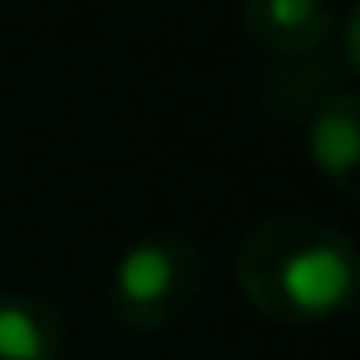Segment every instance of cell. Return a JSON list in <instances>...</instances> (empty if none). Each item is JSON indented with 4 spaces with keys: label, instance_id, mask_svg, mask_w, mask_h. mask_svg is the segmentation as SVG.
<instances>
[{
    "label": "cell",
    "instance_id": "6da1fadb",
    "mask_svg": "<svg viewBox=\"0 0 360 360\" xmlns=\"http://www.w3.org/2000/svg\"><path fill=\"white\" fill-rule=\"evenodd\" d=\"M238 283L269 319L315 324L356 292V246L306 210L264 214L238 246Z\"/></svg>",
    "mask_w": 360,
    "mask_h": 360
},
{
    "label": "cell",
    "instance_id": "7a4b0ae2",
    "mask_svg": "<svg viewBox=\"0 0 360 360\" xmlns=\"http://www.w3.org/2000/svg\"><path fill=\"white\" fill-rule=\"evenodd\" d=\"M201 292V255L183 233L132 242L110 274V306L132 328H165Z\"/></svg>",
    "mask_w": 360,
    "mask_h": 360
},
{
    "label": "cell",
    "instance_id": "3957f363",
    "mask_svg": "<svg viewBox=\"0 0 360 360\" xmlns=\"http://www.w3.org/2000/svg\"><path fill=\"white\" fill-rule=\"evenodd\" d=\"M242 27L255 46L274 51L278 60H301L333 32V9L319 0H251L242 9Z\"/></svg>",
    "mask_w": 360,
    "mask_h": 360
},
{
    "label": "cell",
    "instance_id": "277c9868",
    "mask_svg": "<svg viewBox=\"0 0 360 360\" xmlns=\"http://www.w3.org/2000/svg\"><path fill=\"white\" fill-rule=\"evenodd\" d=\"M64 324L51 301L32 292H0V360H60Z\"/></svg>",
    "mask_w": 360,
    "mask_h": 360
},
{
    "label": "cell",
    "instance_id": "5b68a950",
    "mask_svg": "<svg viewBox=\"0 0 360 360\" xmlns=\"http://www.w3.org/2000/svg\"><path fill=\"white\" fill-rule=\"evenodd\" d=\"M356 105H360L356 91L342 87L328 101H319L315 115H310V155L347 192H352L356 178Z\"/></svg>",
    "mask_w": 360,
    "mask_h": 360
},
{
    "label": "cell",
    "instance_id": "8992f818",
    "mask_svg": "<svg viewBox=\"0 0 360 360\" xmlns=\"http://www.w3.org/2000/svg\"><path fill=\"white\" fill-rule=\"evenodd\" d=\"M333 73H328L324 60H278V64H264L260 69V101L274 110V115H297V110H315L319 101H328Z\"/></svg>",
    "mask_w": 360,
    "mask_h": 360
}]
</instances>
